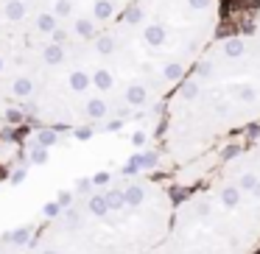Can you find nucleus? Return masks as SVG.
<instances>
[{"label": "nucleus", "mask_w": 260, "mask_h": 254, "mask_svg": "<svg viewBox=\"0 0 260 254\" xmlns=\"http://www.w3.org/2000/svg\"><path fill=\"white\" fill-rule=\"evenodd\" d=\"M6 123H9V112L0 106V131H3V126H6Z\"/></svg>", "instance_id": "6e6552de"}, {"label": "nucleus", "mask_w": 260, "mask_h": 254, "mask_svg": "<svg viewBox=\"0 0 260 254\" xmlns=\"http://www.w3.org/2000/svg\"><path fill=\"white\" fill-rule=\"evenodd\" d=\"M249 31L260 40V6H257V12H254V20H252V28H249Z\"/></svg>", "instance_id": "0eeeda50"}, {"label": "nucleus", "mask_w": 260, "mask_h": 254, "mask_svg": "<svg viewBox=\"0 0 260 254\" xmlns=\"http://www.w3.org/2000/svg\"><path fill=\"white\" fill-rule=\"evenodd\" d=\"M132 0H31V34L87 40L107 28Z\"/></svg>", "instance_id": "20e7f679"}, {"label": "nucleus", "mask_w": 260, "mask_h": 254, "mask_svg": "<svg viewBox=\"0 0 260 254\" xmlns=\"http://www.w3.org/2000/svg\"><path fill=\"white\" fill-rule=\"evenodd\" d=\"M171 215L174 198L159 182H109L42 226L28 254H143L165 237Z\"/></svg>", "instance_id": "7ed1b4c3"}, {"label": "nucleus", "mask_w": 260, "mask_h": 254, "mask_svg": "<svg viewBox=\"0 0 260 254\" xmlns=\"http://www.w3.org/2000/svg\"><path fill=\"white\" fill-rule=\"evenodd\" d=\"M162 146L171 162H190L218 140L260 123V40L218 34L165 98Z\"/></svg>", "instance_id": "f03ea898"}, {"label": "nucleus", "mask_w": 260, "mask_h": 254, "mask_svg": "<svg viewBox=\"0 0 260 254\" xmlns=\"http://www.w3.org/2000/svg\"><path fill=\"white\" fill-rule=\"evenodd\" d=\"M0 34H31V0H0Z\"/></svg>", "instance_id": "423d86ee"}, {"label": "nucleus", "mask_w": 260, "mask_h": 254, "mask_svg": "<svg viewBox=\"0 0 260 254\" xmlns=\"http://www.w3.org/2000/svg\"><path fill=\"white\" fill-rule=\"evenodd\" d=\"M226 168L235 176L238 185H241L254 201H260V134L254 137V142L249 148H243L241 154H235V157L226 162Z\"/></svg>", "instance_id": "39448f33"}, {"label": "nucleus", "mask_w": 260, "mask_h": 254, "mask_svg": "<svg viewBox=\"0 0 260 254\" xmlns=\"http://www.w3.org/2000/svg\"><path fill=\"white\" fill-rule=\"evenodd\" d=\"M221 0H132L98 34L53 40L25 118L101 129L162 106L221 34Z\"/></svg>", "instance_id": "f257e3e1"}]
</instances>
